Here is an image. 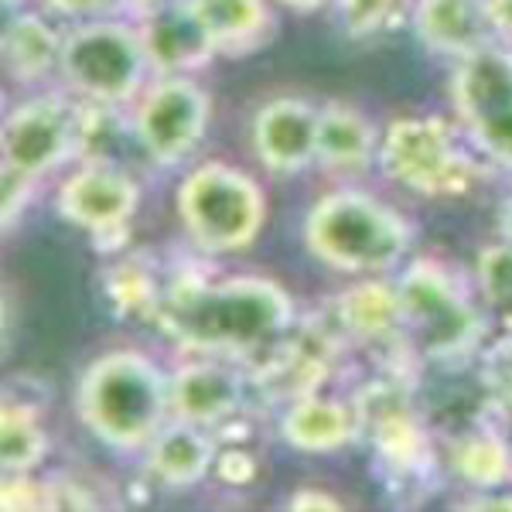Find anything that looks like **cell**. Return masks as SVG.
Instances as JSON below:
<instances>
[{"mask_svg": "<svg viewBox=\"0 0 512 512\" xmlns=\"http://www.w3.org/2000/svg\"><path fill=\"white\" fill-rule=\"evenodd\" d=\"M158 321L181 349L260 362L297 325V304L270 277L209 280L181 274L164 291Z\"/></svg>", "mask_w": 512, "mask_h": 512, "instance_id": "obj_1", "label": "cell"}, {"mask_svg": "<svg viewBox=\"0 0 512 512\" xmlns=\"http://www.w3.org/2000/svg\"><path fill=\"white\" fill-rule=\"evenodd\" d=\"M76 417L99 444L113 451H147L175 420L171 373L137 349H113L82 369L76 383Z\"/></svg>", "mask_w": 512, "mask_h": 512, "instance_id": "obj_2", "label": "cell"}, {"mask_svg": "<svg viewBox=\"0 0 512 512\" xmlns=\"http://www.w3.org/2000/svg\"><path fill=\"white\" fill-rule=\"evenodd\" d=\"M304 243L325 267L349 277L386 274L407 260L414 229L383 198L338 188L321 195L304 219Z\"/></svg>", "mask_w": 512, "mask_h": 512, "instance_id": "obj_3", "label": "cell"}, {"mask_svg": "<svg viewBox=\"0 0 512 512\" xmlns=\"http://www.w3.org/2000/svg\"><path fill=\"white\" fill-rule=\"evenodd\" d=\"M175 209L188 243L209 256L243 253L267 226V192L226 161H205L178 185Z\"/></svg>", "mask_w": 512, "mask_h": 512, "instance_id": "obj_4", "label": "cell"}, {"mask_svg": "<svg viewBox=\"0 0 512 512\" xmlns=\"http://www.w3.org/2000/svg\"><path fill=\"white\" fill-rule=\"evenodd\" d=\"M403 308V332L414 355L454 362L482 342L485 325L468 287L448 263L414 260L396 280Z\"/></svg>", "mask_w": 512, "mask_h": 512, "instance_id": "obj_5", "label": "cell"}, {"mask_svg": "<svg viewBox=\"0 0 512 512\" xmlns=\"http://www.w3.org/2000/svg\"><path fill=\"white\" fill-rule=\"evenodd\" d=\"M59 72L86 103L123 106L144 89L151 55L140 28L110 18L86 21L65 35Z\"/></svg>", "mask_w": 512, "mask_h": 512, "instance_id": "obj_6", "label": "cell"}, {"mask_svg": "<svg viewBox=\"0 0 512 512\" xmlns=\"http://www.w3.org/2000/svg\"><path fill=\"white\" fill-rule=\"evenodd\" d=\"M379 171L424 198L465 195L475 181V161L458 134L437 117H400L379 140Z\"/></svg>", "mask_w": 512, "mask_h": 512, "instance_id": "obj_7", "label": "cell"}, {"mask_svg": "<svg viewBox=\"0 0 512 512\" xmlns=\"http://www.w3.org/2000/svg\"><path fill=\"white\" fill-rule=\"evenodd\" d=\"M451 103L485 158L512 171V48L489 41L458 62Z\"/></svg>", "mask_w": 512, "mask_h": 512, "instance_id": "obj_8", "label": "cell"}, {"mask_svg": "<svg viewBox=\"0 0 512 512\" xmlns=\"http://www.w3.org/2000/svg\"><path fill=\"white\" fill-rule=\"evenodd\" d=\"M212 99L188 72L158 76L140 93L134 110V137L158 168H178L209 134Z\"/></svg>", "mask_w": 512, "mask_h": 512, "instance_id": "obj_9", "label": "cell"}, {"mask_svg": "<svg viewBox=\"0 0 512 512\" xmlns=\"http://www.w3.org/2000/svg\"><path fill=\"white\" fill-rule=\"evenodd\" d=\"M89 137V113L62 93L28 96L4 120V164L45 178L76 158Z\"/></svg>", "mask_w": 512, "mask_h": 512, "instance_id": "obj_10", "label": "cell"}, {"mask_svg": "<svg viewBox=\"0 0 512 512\" xmlns=\"http://www.w3.org/2000/svg\"><path fill=\"white\" fill-rule=\"evenodd\" d=\"M359 437L373 444L376 458L400 475H420L434 461L431 431L420 420L407 386L396 379H373L355 393Z\"/></svg>", "mask_w": 512, "mask_h": 512, "instance_id": "obj_11", "label": "cell"}, {"mask_svg": "<svg viewBox=\"0 0 512 512\" xmlns=\"http://www.w3.org/2000/svg\"><path fill=\"white\" fill-rule=\"evenodd\" d=\"M55 209L69 226L106 246V239L127 236L140 209V185L110 161H82L76 171L62 178Z\"/></svg>", "mask_w": 512, "mask_h": 512, "instance_id": "obj_12", "label": "cell"}, {"mask_svg": "<svg viewBox=\"0 0 512 512\" xmlns=\"http://www.w3.org/2000/svg\"><path fill=\"white\" fill-rule=\"evenodd\" d=\"M335 355L338 338L332 328L294 325L260 362H253L250 379L263 400L287 407V403L301 400V396L318 393L328 383V376L335 369Z\"/></svg>", "mask_w": 512, "mask_h": 512, "instance_id": "obj_13", "label": "cell"}, {"mask_svg": "<svg viewBox=\"0 0 512 512\" xmlns=\"http://www.w3.org/2000/svg\"><path fill=\"white\" fill-rule=\"evenodd\" d=\"M246 376L239 362L222 355H198L171 373V414L205 431H222L243 414Z\"/></svg>", "mask_w": 512, "mask_h": 512, "instance_id": "obj_14", "label": "cell"}, {"mask_svg": "<svg viewBox=\"0 0 512 512\" xmlns=\"http://www.w3.org/2000/svg\"><path fill=\"white\" fill-rule=\"evenodd\" d=\"M318 106L301 96H277L253 117V151L277 178H294L318 158Z\"/></svg>", "mask_w": 512, "mask_h": 512, "instance_id": "obj_15", "label": "cell"}, {"mask_svg": "<svg viewBox=\"0 0 512 512\" xmlns=\"http://www.w3.org/2000/svg\"><path fill=\"white\" fill-rule=\"evenodd\" d=\"M147 55H151V69L158 76H178V72H195L209 65L219 55L216 41L195 18L188 0H164L154 11L144 14L140 24Z\"/></svg>", "mask_w": 512, "mask_h": 512, "instance_id": "obj_16", "label": "cell"}, {"mask_svg": "<svg viewBox=\"0 0 512 512\" xmlns=\"http://www.w3.org/2000/svg\"><path fill=\"white\" fill-rule=\"evenodd\" d=\"M383 134L373 120L349 103H328L318 113V158L315 164L332 178H362L379 164Z\"/></svg>", "mask_w": 512, "mask_h": 512, "instance_id": "obj_17", "label": "cell"}, {"mask_svg": "<svg viewBox=\"0 0 512 512\" xmlns=\"http://www.w3.org/2000/svg\"><path fill=\"white\" fill-rule=\"evenodd\" d=\"M216 437V431H205V427H195L188 420H171L147 448V472L171 492L195 489L216 472Z\"/></svg>", "mask_w": 512, "mask_h": 512, "instance_id": "obj_18", "label": "cell"}, {"mask_svg": "<svg viewBox=\"0 0 512 512\" xmlns=\"http://www.w3.org/2000/svg\"><path fill=\"white\" fill-rule=\"evenodd\" d=\"M414 31L437 55L468 59L492 41L489 0H417Z\"/></svg>", "mask_w": 512, "mask_h": 512, "instance_id": "obj_19", "label": "cell"}, {"mask_svg": "<svg viewBox=\"0 0 512 512\" xmlns=\"http://www.w3.org/2000/svg\"><path fill=\"white\" fill-rule=\"evenodd\" d=\"M338 328L362 345H400L410 349L403 332V308L400 291L390 280H359L349 291H342L335 304ZM414 352V349H410Z\"/></svg>", "mask_w": 512, "mask_h": 512, "instance_id": "obj_20", "label": "cell"}, {"mask_svg": "<svg viewBox=\"0 0 512 512\" xmlns=\"http://www.w3.org/2000/svg\"><path fill=\"white\" fill-rule=\"evenodd\" d=\"M280 437L294 451L304 454H332L359 437V414L355 403L335 400V396H301L287 403L280 414Z\"/></svg>", "mask_w": 512, "mask_h": 512, "instance_id": "obj_21", "label": "cell"}, {"mask_svg": "<svg viewBox=\"0 0 512 512\" xmlns=\"http://www.w3.org/2000/svg\"><path fill=\"white\" fill-rule=\"evenodd\" d=\"M222 55H253L274 35V11L267 0H188Z\"/></svg>", "mask_w": 512, "mask_h": 512, "instance_id": "obj_22", "label": "cell"}, {"mask_svg": "<svg viewBox=\"0 0 512 512\" xmlns=\"http://www.w3.org/2000/svg\"><path fill=\"white\" fill-rule=\"evenodd\" d=\"M451 468L475 492H506L512 485V444L485 417L451 441Z\"/></svg>", "mask_w": 512, "mask_h": 512, "instance_id": "obj_23", "label": "cell"}, {"mask_svg": "<svg viewBox=\"0 0 512 512\" xmlns=\"http://www.w3.org/2000/svg\"><path fill=\"white\" fill-rule=\"evenodd\" d=\"M65 35L48 18L35 11H21L4 28V69L21 86L41 82L62 62Z\"/></svg>", "mask_w": 512, "mask_h": 512, "instance_id": "obj_24", "label": "cell"}, {"mask_svg": "<svg viewBox=\"0 0 512 512\" xmlns=\"http://www.w3.org/2000/svg\"><path fill=\"white\" fill-rule=\"evenodd\" d=\"M52 454V437L41 424L38 410L28 400L4 396L0 407V465L4 475H35Z\"/></svg>", "mask_w": 512, "mask_h": 512, "instance_id": "obj_25", "label": "cell"}, {"mask_svg": "<svg viewBox=\"0 0 512 512\" xmlns=\"http://www.w3.org/2000/svg\"><path fill=\"white\" fill-rule=\"evenodd\" d=\"M164 291L158 280H154L151 267H144L140 260L117 263V267L106 274V301L113 304L117 315L127 318H158Z\"/></svg>", "mask_w": 512, "mask_h": 512, "instance_id": "obj_26", "label": "cell"}, {"mask_svg": "<svg viewBox=\"0 0 512 512\" xmlns=\"http://www.w3.org/2000/svg\"><path fill=\"white\" fill-rule=\"evenodd\" d=\"M475 277H478L482 304L489 308L495 325L512 332V243L502 239V243H495V246H485V250L478 253Z\"/></svg>", "mask_w": 512, "mask_h": 512, "instance_id": "obj_27", "label": "cell"}, {"mask_svg": "<svg viewBox=\"0 0 512 512\" xmlns=\"http://www.w3.org/2000/svg\"><path fill=\"white\" fill-rule=\"evenodd\" d=\"M396 0H338V18L349 38H369L390 21Z\"/></svg>", "mask_w": 512, "mask_h": 512, "instance_id": "obj_28", "label": "cell"}, {"mask_svg": "<svg viewBox=\"0 0 512 512\" xmlns=\"http://www.w3.org/2000/svg\"><path fill=\"white\" fill-rule=\"evenodd\" d=\"M0 509H52V482H35L31 475H4Z\"/></svg>", "mask_w": 512, "mask_h": 512, "instance_id": "obj_29", "label": "cell"}, {"mask_svg": "<svg viewBox=\"0 0 512 512\" xmlns=\"http://www.w3.org/2000/svg\"><path fill=\"white\" fill-rule=\"evenodd\" d=\"M35 181L18 168H7L4 164V192H0V212H4V229L14 226V219L24 216L31 195H35Z\"/></svg>", "mask_w": 512, "mask_h": 512, "instance_id": "obj_30", "label": "cell"}, {"mask_svg": "<svg viewBox=\"0 0 512 512\" xmlns=\"http://www.w3.org/2000/svg\"><path fill=\"white\" fill-rule=\"evenodd\" d=\"M45 7L55 14V18L103 21V18H113L117 11H123L127 0H45Z\"/></svg>", "mask_w": 512, "mask_h": 512, "instance_id": "obj_31", "label": "cell"}, {"mask_svg": "<svg viewBox=\"0 0 512 512\" xmlns=\"http://www.w3.org/2000/svg\"><path fill=\"white\" fill-rule=\"evenodd\" d=\"M256 475V461L253 454H246L243 448H226L216 458V478L226 485H246Z\"/></svg>", "mask_w": 512, "mask_h": 512, "instance_id": "obj_32", "label": "cell"}, {"mask_svg": "<svg viewBox=\"0 0 512 512\" xmlns=\"http://www.w3.org/2000/svg\"><path fill=\"white\" fill-rule=\"evenodd\" d=\"M485 417H489L492 424L502 431V437L512 444V383L489 390V414Z\"/></svg>", "mask_w": 512, "mask_h": 512, "instance_id": "obj_33", "label": "cell"}, {"mask_svg": "<svg viewBox=\"0 0 512 512\" xmlns=\"http://www.w3.org/2000/svg\"><path fill=\"white\" fill-rule=\"evenodd\" d=\"M287 509H294V512H325V509H342V502H338L332 492L315 489V485H304V489H297L291 499H287Z\"/></svg>", "mask_w": 512, "mask_h": 512, "instance_id": "obj_34", "label": "cell"}, {"mask_svg": "<svg viewBox=\"0 0 512 512\" xmlns=\"http://www.w3.org/2000/svg\"><path fill=\"white\" fill-rule=\"evenodd\" d=\"M489 21L495 35L512 45V0H489Z\"/></svg>", "mask_w": 512, "mask_h": 512, "instance_id": "obj_35", "label": "cell"}, {"mask_svg": "<svg viewBox=\"0 0 512 512\" xmlns=\"http://www.w3.org/2000/svg\"><path fill=\"white\" fill-rule=\"evenodd\" d=\"M465 509H512V495L509 499H495V495L489 492L485 499H472V502H461Z\"/></svg>", "mask_w": 512, "mask_h": 512, "instance_id": "obj_36", "label": "cell"}, {"mask_svg": "<svg viewBox=\"0 0 512 512\" xmlns=\"http://www.w3.org/2000/svg\"><path fill=\"white\" fill-rule=\"evenodd\" d=\"M499 233L506 243H512V195L502 202V209H499Z\"/></svg>", "mask_w": 512, "mask_h": 512, "instance_id": "obj_37", "label": "cell"}, {"mask_svg": "<svg viewBox=\"0 0 512 512\" xmlns=\"http://www.w3.org/2000/svg\"><path fill=\"white\" fill-rule=\"evenodd\" d=\"M277 4L291 7V11H297V14H311V11H318V7H325L328 0H277Z\"/></svg>", "mask_w": 512, "mask_h": 512, "instance_id": "obj_38", "label": "cell"}]
</instances>
